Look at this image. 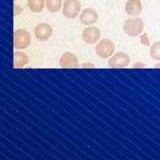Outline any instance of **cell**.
Masks as SVG:
<instances>
[{
    "label": "cell",
    "instance_id": "1",
    "mask_svg": "<svg viewBox=\"0 0 160 160\" xmlns=\"http://www.w3.org/2000/svg\"><path fill=\"white\" fill-rule=\"evenodd\" d=\"M144 29L143 21L139 17L127 19L123 26V29L129 37H137L142 34Z\"/></svg>",
    "mask_w": 160,
    "mask_h": 160
},
{
    "label": "cell",
    "instance_id": "2",
    "mask_svg": "<svg viewBox=\"0 0 160 160\" xmlns=\"http://www.w3.org/2000/svg\"><path fill=\"white\" fill-rule=\"evenodd\" d=\"M116 46L114 42L109 38H104L102 39L95 47V51L97 55L102 59H108L111 57L114 53Z\"/></svg>",
    "mask_w": 160,
    "mask_h": 160
},
{
    "label": "cell",
    "instance_id": "3",
    "mask_svg": "<svg viewBox=\"0 0 160 160\" xmlns=\"http://www.w3.org/2000/svg\"><path fill=\"white\" fill-rule=\"evenodd\" d=\"M30 35L26 29H20L13 33V47L17 50H23L28 48L30 44Z\"/></svg>",
    "mask_w": 160,
    "mask_h": 160
},
{
    "label": "cell",
    "instance_id": "4",
    "mask_svg": "<svg viewBox=\"0 0 160 160\" xmlns=\"http://www.w3.org/2000/svg\"><path fill=\"white\" fill-rule=\"evenodd\" d=\"M81 11V4L78 0H65L62 7V14L68 19H75Z\"/></svg>",
    "mask_w": 160,
    "mask_h": 160
},
{
    "label": "cell",
    "instance_id": "5",
    "mask_svg": "<svg viewBox=\"0 0 160 160\" xmlns=\"http://www.w3.org/2000/svg\"><path fill=\"white\" fill-rule=\"evenodd\" d=\"M130 63V57L126 52H119L115 53L112 57L110 58L108 62V64L110 68L114 69H121V68H126Z\"/></svg>",
    "mask_w": 160,
    "mask_h": 160
},
{
    "label": "cell",
    "instance_id": "6",
    "mask_svg": "<svg viewBox=\"0 0 160 160\" xmlns=\"http://www.w3.org/2000/svg\"><path fill=\"white\" fill-rule=\"evenodd\" d=\"M82 38L86 44L89 45L96 44L101 38V30L94 26L87 27L83 30Z\"/></svg>",
    "mask_w": 160,
    "mask_h": 160
},
{
    "label": "cell",
    "instance_id": "7",
    "mask_svg": "<svg viewBox=\"0 0 160 160\" xmlns=\"http://www.w3.org/2000/svg\"><path fill=\"white\" fill-rule=\"evenodd\" d=\"M59 64L62 68L71 69V68H78L79 66V62L74 53L67 52H64L61 56Z\"/></svg>",
    "mask_w": 160,
    "mask_h": 160
},
{
    "label": "cell",
    "instance_id": "8",
    "mask_svg": "<svg viewBox=\"0 0 160 160\" xmlns=\"http://www.w3.org/2000/svg\"><path fill=\"white\" fill-rule=\"evenodd\" d=\"M35 37L39 41H46L52 35V28L47 23H40L35 29Z\"/></svg>",
    "mask_w": 160,
    "mask_h": 160
},
{
    "label": "cell",
    "instance_id": "9",
    "mask_svg": "<svg viewBox=\"0 0 160 160\" xmlns=\"http://www.w3.org/2000/svg\"><path fill=\"white\" fill-rule=\"evenodd\" d=\"M98 12L92 8H86L83 10L79 16L80 22L84 25H92L98 21Z\"/></svg>",
    "mask_w": 160,
    "mask_h": 160
},
{
    "label": "cell",
    "instance_id": "10",
    "mask_svg": "<svg viewBox=\"0 0 160 160\" xmlns=\"http://www.w3.org/2000/svg\"><path fill=\"white\" fill-rule=\"evenodd\" d=\"M126 12L130 16H139L142 12V4L140 0H128L126 4Z\"/></svg>",
    "mask_w": 160,
    "mask_h": 160
},
{
    "label": "cell",
    "instance_id": "11",
    "mask_svg": "<svg viewBox=\"0 0 160 160\" xmlns=\"http://www.w3.org/2000/svg\"><path fill=\"white\" fill-rule=\"evenodd\" d=\"M29 63V56L22 52H15L13 54V67L16 69L23 68Z\"/></svg>",
    "mask_w": 160,
    "mask_h": 160
},
{
    "label": "cell",
    "instance_id": "12",
    "mask_svg": "<svg viewBox=\"0 0 160 160\" xmlns=\"http://www.w3.org/2000/svg\"><path fill=\"white\" fill-rule=\"evenodd\" d=\"M46 3L45 0H28V6L33 12H40L43 11Z\"/></svg>",
    "mask_w": 160,
    "mask_h": 160
},
{
    "label": "cell",
    "instance_id": "13",
    "mask_svg": "<svg viewBox=\"0 0 160 160\" xmlns=\"http://www.w3.org/2000/svg\"><path fill=\"white\" fill-rule=\"evenodd\" d=\"M46 8L51 12H57L62 8V0H46Z\"/></svg>",
    "mask_w": 160,
    "mask_h": 160
},
{
    "label": "cell",
    "instance_id": "14",
    "mask_svg": "<svg viewBox=\"0 0 160 160\" xmlns=\"http://www.w3.org/2000/svg\"><path fill=\"white\" fill-rule=\"evenodd\" d=\"M149 54L155 61H160V41L155 42L153 45H151Z\"/></svg>",
    "mask_w": 160,
    "mask_h": 160
},
{
    "label": "cell",
    "instance_id": "15",
    "mask_svg": "<svg viewBox=\"0 0 160 160\" xmlns=\"http://www.w3.org/2000/svg\"><path fill=\"white\" fill-rule=\"evenodd\" d=\"M141 43L146 46H150V40H149V38L148 37V34L147 33H143L141 37Z\"/></svg>",
    "mask_w": 160,
    "mask_h": 160
},
{
    "label": "cell",
    "instance_id": "16",
    "mask_svg": "<svg viewBox=\"0 0 160 160\" xmlns=\"http://www.w3.org/2000/svg\"><path fill=\"white\" fill-rule=\"evenodd\" d=\"M22 12V6H19L16 3H14V5H13V14H14V16H17L18 14H20Z\"/></svg>",
    "mask_w": 160,
    "mask_h": 160
},
{
    "label": "cell",
    "instance_id": "17",
    "mask_svg": "<svg viewBox=\"0 0 160 160\" xmlns=\"http://www.w3.org/2000/svg\"><path fill=\"white\" fill-rule=\"evenodd\" d=\"M145 67V64L143 63H134L133 64V68H143Z\"/></svg>",
    "mask_w": 160,
    "mask_h": 160
},
{
    "label": "cell",
    "instance_id": "18",
    "mask_svg": "<svg viewBox=\"0 0 160 160\" xmlns=\"http://www.w3.org/2000/svg\"><path fill=\"white\" fill-rule=\"evenodd\" d=\"M82 67H84V68H88V67H90V68H93V67H94V65H93V64H92V63H84V64L82 65Z\"/></svg>",
    "mask_w": 160,
    "mask_h": 160
},
{
    "label": "cell",
    "instance_id": "19",
    "mask_svg": "<svg viewBox=\"0 0 160 160\" xmlns=\"http://www.w3.org/2000/svg\"><path fill=\"white\" fill-rule=\"evenodd\" d=\"M156 67H157V68H160V63L159 64H157V65H156Z\"/></svg>",
    "mask_w": 160,
    "mask_h": 160
},
{
    "label": "cell",
    "instance_id": "20",
    "mask_svg": "<svg viewBox=\"0 0 160 160\" xmlns=\"http://www.w3.org/2000/svg\"><path fill=\"white\" fill-rule=\"evenodd\" d=\"M14 1H17V0H14Z\"/></svg>",
    "mask_w": 160,
    "mask_h": 160
}]
</instances>
